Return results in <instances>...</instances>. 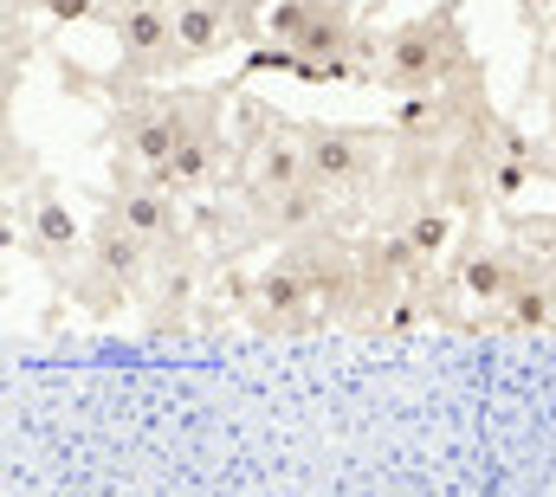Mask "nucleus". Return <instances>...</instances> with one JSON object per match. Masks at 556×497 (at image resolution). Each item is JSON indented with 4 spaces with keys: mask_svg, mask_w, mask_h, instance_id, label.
Segmentation results:
<instances>
[{
    "mask_svg": "<svg viewBox=\"0 0 556 497\" xmlns=\"http://www.w3.org/2000/svg\"><path fill=\"white\" fill-rule=\"evenodd\" d=\"M485 72V59L466 39V7L440 0L415 20L382 26V52H376V85L389 98H420V91H446L459 78Z\"/></svg>",
    "mask_w": 556,
    "mask_h": 497,
    "instance_id": "1",
    "label": "nucleus"
},
{
    "mask_svg": "<svg viewBox=\"0 0 556 497\" xmlns=\"http://www.w3.org/2000/svg\"><path fill=\"white\" fill-rule=\"evenodd\" d=\"M98 207L124 214L142 240L155 246V258H201V233H194V201H181L175 188H162L149 168L111 155V181L91 194Z\"/></svg>",
    "mask_w": 556,
    "mask_h": 497,
    "instance_id": "4",
    "label": "nucleus"
},
{
    "mask_svg": "<svg viewBox=\"0 0 556 497\" xmlns=\"http://www.w3.org/2000/svg\"><path fill=\"white\" fill-rule=\"evenodd\" d=\"M7 13H46V0H7Z\"/></svg>",
    "mask_w": 556,
    "mask_h": 497,
    "instance_id": "12",
    "label": "nucleus"
},
{
    "mask_svg": "<svg viewBox=\"0 0 556 497\" xmlns=\"http://www.w3.org/2000/svg\"><path fill=\"white\" fill-rule=\"evenodd\" d=\"M273 0H175V39L188 65H207L220 52H253L266 39Z\"/></svg>",
    "mask_w": 556,
    "mask_h": 497,
    "instance_id": "7",
    "label": "nucleus"
},
{
    "mask_svg": "<svg viewBox=\"0 0 556 497\" xmlns=\"http://www.w3.org/2000/svg\"><path fill=\"white\" fill-rule=\"evenodd\" d=\"M531 271V240H466V246L446 258V291L479 304V310H498Z\"/></svg>",
    "mask_w": 556,
    "mask_h": 497,
    "instance_id": "8",
    "label": "nucleus"
},
{
    "mask_svg": "<svg viewBox=\"0 0 556 497\" xmlns=\"http://www.w3.org/2000/svg\"><path fill=\"white\" fill-rule=\"evenodd\" d=\"M0 155H7V168H0V188H7V201H20V194H33V188L46 181V162H39V149H33L20 129H7Z\"/></svg>",
    "mask_w": 556,
    "mask_h": 497,
    "instance_id": "9",
    "label": "nucleus"
},
{
    "mask_svg": "<svg viewBox=\"0 0 556 497\" xmlns=\"http://www.w3.org/2000/svg\"><path fill=\"white\" fill-rule=\"evenodd\" d=\"M311 181L337 207H389L395 168H402V136L395 124H330V117H298Z\"/></svg>",
    "mask_w": 556,
    "mask_h": 497,
    "instance_id": "2",
    "label": "nucleus"
},
{
    "mask_svg": "<svg viewBox=\"0 0 556 497\" xmlns=\"http://www.w3.org/2000/svg\"><path fill=\"white\" fill-rule=\"evenodd\" d=\"M518 13H525V20H551L556 0H518Z\"/></svg>",
    "mask_w": 556,
    "mask_h": 497,
    "instance_id": "11",
    "label": "nucleus"
},
{
    "mask_svg": "<svg viewBox=\"0 0 556 497\" xmlns=\"http://www.w3.org/2000/svg\"><path fill=\"white\" fill-rule=\"evenodd\" d=\"M240 310L253 330L266 336H298V330H324V310H317V291L304 278V265L285 246H273V258L260 271L240 278Z\"/></svg>",
    "mask_w": 556,
    "mask_h": 497,
    "instance_id": "6",
    "label": "nucleus"
},
{
    "mask_svg": "<svg viewBox=\"0 0 556 497\" xmlns=\"http://www.w3.org/2000/svg\"><path fill=\"white\" fill-rule=\"evenodd\" d=\"M7 214H20V240H26V258H39V271L65 291L78 271H85V258H91V220H78V207H72V194L46 175L33 194H20V201H7Z\"/></svg>",
    "mask_w": 556,
    "mask_h": 497,
    "instance_id": "5",
    "label": "nucleus"
},
{
    "mask_svg": "<svg viewBox=\"0 0 556 497\" xmlns=\"http://www.w3.org/2000/svg\"><path fill=\"white\" fill-rule=\"evenodd\" d=\"M111 7H117V0H111ZM168 7H175V0H168Z\"/></svg>",
    "mask_w": 556,
    "mask_h": 497,
    "instance_id": "13",
    "label": "nucleus"
},
{
    "mask_svg": "<svg viewBox=\"0 0 556 497\" xmlns=\"http://www.w3.org/2000/svg\"><path fill=\"white\" fill-rule=\"evenodd\" d=\"M155 246L142 240L137 227L124 220V214H111V207H98L91 214V258H85V271L65 284V297H72V310H85V317H117V310H130L149 297V284H155Z\"/></svg>",
    "mask_w": 556,
    "mask_h": 497,
    "instance_id": "3",
    "label": "nucleus"
},
{
    "mask_svg": "<svg viewBox=\"0 0 556 497\" xmlns=\"http://www.w3.org/2000/svg\"><path fill=\"white\" fill-rule=\"evenodd\" d=\"M104 13H111V0H46V20H59V26H85Z\"/></svg>",
    "mask_w": 556,
    "mask_h": 497,
    "instance_id": "10",
    "label": "nucleus"
}]
</instances>
